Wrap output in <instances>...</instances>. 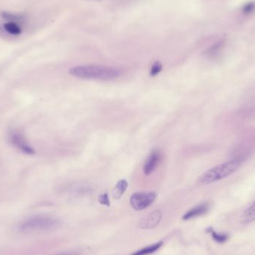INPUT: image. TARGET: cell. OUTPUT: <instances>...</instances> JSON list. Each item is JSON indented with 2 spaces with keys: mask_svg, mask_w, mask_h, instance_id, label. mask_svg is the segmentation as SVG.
I'll return each instance as SVG.
<instances>
[{
  "mask_svg": "<svg viewBox=\"0 0 255 255\" xmlns=\"http://www.w3.org/2000/svg\"><path fill=\"white\" fill-rule=\"evenodd\" d=\"M69 73L71 76L82 79L110 81L121 76V70L103 65H82L72 67Z\"/></svg>",
  "mask_w": 255,
  "mask_h": 255,
  "instance_id": "6da1fadb",
  "label": "cell"
},
{
  "mask_svg": "<svg viewBox=\"0 0 255 255\" xmlns=\"http://www.w3.org/2000/svg\"><path fill=\"white\" fill-rule=\"evenodd\" d=\"M59 226V220L55 217L46 214H37L22 220L18 226V230L24 234H32L53 230Z\"/></svg>",
  "mask_w": 255,
  "mask_h": 255,
  "instance_id": "7a4b0ae2",
  "label": "cell"
},
{
  "mask_svg": "<svg viewBox=\"0 0 255 255\" xmlns=\"http://www.w3.org/2000/svg\"><path fill=\"white\" fill-rule=\"evenodd\" d=\"M242 162L241 159L234 158L211 168L198 178L197 183L200 185H208L224 179L236 172L242 164Z\"/></svg>",
  "mask_w": 255,
  "mask_h": 255,
  "instance_id": "3957f363",
  "label": "cell"
},
{
  "mask_svg": "<svg viewBox=\"0 0 255 255\" xmlns=\"http://www.w3.org/2000/svg\"><path fill=\"white\" fill-rule=\"evenodd\" d=\"M156 199L154 192H140L135 193L130 196V203L133 209L142 211L149 207Z\"/></svg>",
  "mask_w": 255,
  "mask_h": 255,
  "instance_id": "277c9868",
  "label": "cell"
},
{
  "mask_svg": "<svg viewBox=\"0 0 255 255\" xmlns=\"http://www.w3.org/2000/svg\"><path fill=\"white\" fill-rule=\"evenodd\" d=\"M9 139H10V142L22 152L26 153L28 154H34V149L27 142L26 139L24 137L23 135L19 133L18 130H11L9 133Z\"/></svg>",
  "mask_w": 255,
  "mask_h": 255,
  "instance_id": "5b68a950",
  "label": "cell"
},
{
  "mask_svg": "<svg viewBox=\"0 0 255 255\" xmlns=\"http://www.w3.org/2000/svg\"><path fill=\"white\" fill-rule=\"evenodd\" d=\"M162 154L160 150L154 149L147 157L143 166V172L145 175H149L155 170L161 160Z\"/></svg>",
  "mask_w": 255,
  "mask_h": 255,
  "instance_id": "8992f818",
  "label": "cell"
},
{
  "mask_svg": "<svg viewBox=\"0 0 255 255\" xmlns=\"http://www.w3.org/2000/svg\"><path fill=\"white\" fill-rule=\"evenodd\" d=\"M161 217L162 214L160 211H154L141 220L139 223V227L142 229H153L159 224L161 220Z\"/></svg>",
  "mask_w": 255,
  "mask_h": 255,
  "instance_id": "52a82bcc",
  "label": "cell"
},
{
  "mask_svg": "<svg viewBox=\"0 0 255 255\" xmlns=\"http://www.w3.org/2000/svg\"><path fill=\"white\" fill-rule=\"evenodd\" d=\"M210 205L208 203L201 204V205H197L195 208H192L190 211H187L184 216L182 219L184 220H190L191 219L196 218V217H200V216L204 215L207 214L209 211Z\"/></svg>",
  "mask_w": 255,
  "mask_h": 255,
  "instance_id": "ba28073f",
  "label": "cell"
},
{
  "mask_svg": "<svg viewBox=\"0 0 255 255\" xmlns=\"http://www.w3.org/2000/svg\"><path fill=\"white\" fill-rule=\"evenodd\" d=\"M128 184L127 180H121L115 186V189L113 190V197L115 199H119L122 197L123 195L125 193L126 190H127Z\"/></svg>",
  "mask_w": 255,
  "mask_h": 255,
  "instance_id": "9c48e42d",
  "label": "cell"
},
{
  "mask_svg": "<svg viewBox=\"0 0 255 255\" xmlns=\"http://www.w3.org/2000/svg\"><path fill=\"white\" fill-rule=\"evenodd\" d=\"M255 220V202L252 205L250 208L246 210L245 212L243 214L241 222L243 224H250Z\"/></svg>",
  "mask_w": 255,
  "mask_h": 255,
  "instance_id": "30bf717a",
  "label": "cell"
},
{
  "mask_svg": "<svg viewBox=\"0 0 255 255\" xmlns=\"http://www.w3.org/2000/svg\"><path fill=\"white\" fill-rule=\"evenodd\" d=\"M163 245V243L158 242L157 244H153L151 246H148V247H145V248L141 249V250H138V251L135 252L133 254L130 255H148L152 254V253L157 252L160 247Z\"/></svg>",
  "mask_w": 255,
  "mask_h": 255,
  "instance_id": "8fae6325",
  "label": "cell"
},
{
  "mask_svg": "<svg viewBox=\"0 0 255 255\" xmlns=\"http://www.w3.org/2000/svg\"><path fill=\"white\" fill-rule=\"evenodd\" d=\"M207 231H208L209 233L211 234L213 239H214L216 242L218 243V244H224V243H226V241L229 240V236L227 234L217 233V232H216L212 228H209V229H208V230Z\"/></svg>",
  "mask_w": 255,
  "mask_h": 255,
  "instance_id": "7c38bea8",
  "label": "cell"
},
{
  "mask_svg": "<svg viewBox=\"0 0 255 255\" xmlns=\"http://www.w3.org/2000/svg\"><path fill=\"white\" fill-rule=\"evenodd\" d=\"M163 70V65L160 61H155L151 66V70H150V76H156L158 75Z\"/></svg>",
  "mask_w": 255,
  "mask_h": 255,
  "instance_id": "4fadbf2b",
  "label": "cell"
},
{
  "mask_svg": "<svg viewBox=\"0 0 255 255\" xmlns=\"http://www.w3.org/2000/svg\"><path fill=\"white\" fill-rule=\"evenodd\" d=\"M99 201H100L102 205H106V206H110V200H109V196H108L107 193L100 195L99 196Z\"/></svg>",
  "mask_w": 255,
  "mask_h": 255,
  "instance_id": "5bb4252c",
  "label": "cell"
},
{
  "mask_svg": "<svg viewBox=\"0 0 255 255\" xmlns=\"http://www.w3.org/2000/svg\"><path fill=\"white\" fill-rule=\"evenodd\" d=\"M53 255H78L76 254V253H70V252H69V253H58V254H55Z\"/></svg>",
  "mask_w": 255,
  "mask_h": 255,
  "instance_id": "9a60e30c",
  "label": "cell"
}]
</instances>
